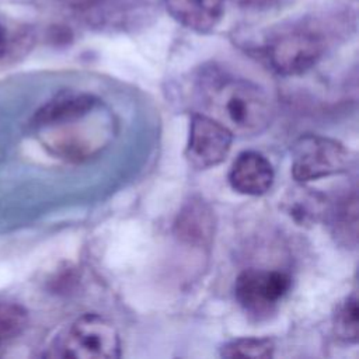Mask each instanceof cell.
Wrapping results in <instances>:
<instances>
[{
  "label": "cell",
  "instance_id": "obj_1",
  "mask_svg": "<svg viewBox=\"0 0 359 359\" xmlns=\"http://www.w3.org/2000/svg\"><path fill=\"white\" fill-rule=\"evenodd\" d=\"M198 91L206 115L233 135L254 136L264 132L273 115L269 95L258 84L216 67L205 69Z\"/></svg>",
  "mask_w": 359,
  "mask_h": 359
},
{
  "label": "cell",
  "instance_id": "obj_2",
  "mask_svg": "<svg viewBox=\"0 0 359 359\" xmlns=\"http://www.w3.org/2000/svg\"><path fill=\"white\" fill-rule=\"evenodd\" d=\"M53 355L76 359H115L121 356V338L115 325L95 313L76 318L55 341Z\"/></svg>",
  "mask_w": 359,
  "mask_h": 359
},
{
  "label": "cell",
  "instance_id": "obj_3",
  "mask_svg": "<svg viewBox=\"0 0 359 359\" xmlns=\"http://www.w3.org/2000/svg\"><path fill=\"white\" fill-rule=\"evenodd\" d=\"M324 52V36L317 29L304 25L282 28L265 43L268 63L282 76L306 73L323 57Z\"/></svg>",
  "mask_w": 359,
  "mask_h": 359
},
{
  "label": "cell",
  "instance_id": "obj_4",
  "mask_svg": "<svg viewBox=\"0 0 359 359\" xmlns=\"http://www.w3.org/2000/svg\"><path fill=\"white\" fill-rule=\"evenodd\" d=\"M292 175L300 182H309L348 171L352 163L351 151L338 140L303 135L292 144Z\"/></svg>",
  "mask_w": 359,
  "mask_h": 359
},
{
  "label": "cell",
  "instance_id": "obj_5",
  "mask_svg": "<svg viewBox=\"0 0 359 359\" xmlns=\"http://www.w3.org/2000/svg\"><path fill=\"white\" fill-rule=\"evenodd\" d=\"M292 287V278L275 269H245L234 283V297L252 320H268L276 313Z\"/></svg>",
  "mask_w": 359,
  "mask_h": 359
},
{
  "label": "cell",
  "instance_id": "obj_6",
  "mask_svg": "<svg viewBox=\"0 0 359 359\" xmlns=\"http://www.w3.org/2000/svg\"><path fill=\"white\" fill-rule=\"evenodd\" d=\"M233 133L220 122L203 112H195L189 121V136L185 157L191 167L206 170L219 165L229 154Z\"/></svg>",
  "mask_w": 359,
  "mask_h": 359
},
{
  "label": "cell",
  "instance_id": "obj_7",
  "mask_svg": "<svg viewBox=\"0 0 359 359\" xmlns=\"http://www.w3.org/2000/svg\"><path fill=\"white\" fill-rule=\"evenodd\" d=\"M227 178L236 192L248 196H261L272 188L275 171L264 154L247 150L236 157Z\"/></svg>",
  "mask_w": 359,
  "mask_h": 359
},
{
  "label": "cell",
  "instance_id": "obj_8",
  "mask_svg": "<svg viewBox=\"0 0 359 359\" xmlns=\"http://www.w3.org/2000/svg\"><path fill=\"white\" fill-rule=\"evenodd\" d=\"M100 107V100L91 94L60 93L34 114L32 125L41 129H55L84 118Z\"/></svg>",
  "mask_w": 359,
  "mask_h": 359
},
{
  "label": "cell",
  "instance_id": "obj_9",
  "mask_svg": "<svg viewBox=\"0 0 359 359\" xmlns=\"http://www.w3.org/2000/svg\"><path fill=\"white\" fill-rule=\"evenodd\" d=\"M215 212L199 196L189 198L174 222V234L180 241L194 247H209L215 236Z\"/></svg>",
  "mask_w": 359,
  "mask_h": 359
},
{
  "label": "cell",
  "instance_id": "obj_10",
  "mask_svg": "<svg viewBox=\"0 0 359 359\" xmlns=\"http://www.w3.org/2000/svg\"><path fill=\"white\" fill-rule=\"evenodd\" d=\"M165 8L178 24L205 34L220 22L224 0H165Z\"/></svg>",
  "mask_w": 359,
  "mask_h": 359
},
{
  "label": "cell",
  "instance_id": "obj_11",
  "mask_svg": "<svg viewBox=\"0 0 359 359\" xmlns=\"http://www.w3.org/2000/svg\"><path fill=\"white\" fill-rule=\"evenodd\" d=\"M283 209L300 226L313 224L327 215V198L316 189L303 185L289 189L283 199Z\"/></svg>",
  "mask_w": 359,
  "mask_h": 359
},
{
  "label": "cell",
  "instance_id": "obj_12",
  "mask_svg": "<svg viewBox=\"0 0 359 359\" xmlns=\"http://www.w3.org/2000/svg\"><path fill=\"white\" fill-rule=\"evenodd\" d=\"M330 226L337 243L346 248H355L358 241V196L352 194L339 199L327 210Z\"/></svg>",
  "mask_w": 359,
  "mask_h": 359
},
{
  "label": "cell",
  "instance_id": "obj_13",
  "mask_svg": "<svg viewBox=\"0 0 359 359\" xmlns=\"http://www.w3.org/2000/svg\"><path fill=\"white\" fill-rule=\"evenodd\" d=\"M358 314H359L358 299L355 293H352L342 303L338 304L332 317V327H334L335 335L341 341L346 344L358 342V338H359Z\"/></svg>",
  "mask_w": 359,
  "mask_h": 359
},
{
  "label": "cell",
  "instance_id": "obj_14",
  "mask_svg": "<svg viewBox=\"0 0 359 359\" xmlns=\"http://www.w3.org/2000/svg\"><path fill=\"white\" fill-rule=\"evenodd\" d=\"M275 344L269 338L244 337L226 342L220 348L222 358H272Z\"/></svg>",
  "mask_w": 359,
  "mask_h": 359
},
{
  "label": "cell",
  "instance_id": "obj_15",
  "mask_svg": "<svg viewBox=\"0 0 359 359\" xmlns=\"http://www.w3.org/2000/svg\"><path fill=\"white\" fill-rule=\"evenodd\" d=\"M27 325L28 314L22 306L0 302V348L18 338Z\"/></svg>",
  "mask_w": 359,
  "mask_h": 359
},
{
  "label": "cell",
  "instance_id": "obj_16",
  "mask_svg": "<svg viewBox=\"0 0 359 359\" xmlns=\"http://www.w3.org/2000/svg\"><path fill=\"white\" fill-rule=\"evenodd\" d=\"M7 45H8V36H7V31L6 28L0 24V56H3L7 50Z\"/></svg>",
  "mask_w": 359,
  "mask_h": 359
}]
</instances>
